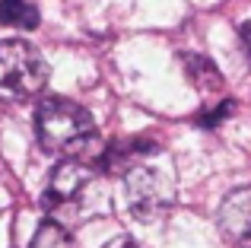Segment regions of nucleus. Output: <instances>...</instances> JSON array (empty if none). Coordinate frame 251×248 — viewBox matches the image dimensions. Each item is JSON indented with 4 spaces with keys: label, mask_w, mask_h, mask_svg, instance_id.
I'll list each match as a JSON object with an SVG mask.
<instances>
[{
    "label": "nucleus",
    "mask_w": 251,
    "mask_h": 248,
    "mask_svg": "<svg viewBox=\"0 0 251 248\" xmlns=\"http://www.w3.org/2000/svg\"><path fill=\"white\" fill-rule=\"evenodd\" d=\"M184 70H188V80L194 83L203 93H220L223 89V76L216 70V64L203 54H184Z\"/></svg>",
    "instance_id": "0eeeda50"
},
{
    "label": "nucleus",
    "mask_w": 251,
    "mask_h": 248,
    "mask_svg": "<svg viewBox=\"0 0 251 248\" xmlns=\"http://www.w3.org/2000/svg\"><path fill=\"white\" fill-rule=\"evenodd\" d=\"M229 115H232V102H223V105H216V112L213 115H203L201 118V124H216V121H223V118H229Z\"/></svg>",
    "instance_id": "9d476101"
},
{
    "label": "nucleus",
    "mask_w": 251,
    "mask_h": 248,
    "mask_svg": "<svg viewBox=\"0 0 251 248\" xmlns=\"http://www.w3.org/2000/svg\"><path fill=\"white\" fill-rule=\"evenodd\" d=\"M235 248H251V236H248V239H242V242L235 245Z\"/></svg>",
    "instance_id": "ddd939ff"
},
{
    "label": "nucleus",
    "mask_w": 251,
    "mask_h": 248,
    "mask_svg": "<svg viewBox=\"0 0 251 248\" xmlns=\"http://www.w3.org/2000/svg\"><path fill=\"white\" fill-rule=\"evenodd\" d=\"M29 248H74V239H70V232L64 229L57 220H45L35 229Z\"/></svg>",
    "instance_id": "1a4fd4ad"
},
{
    "label": "nucleus",
    "mask_w": 251,
    "mask_h": 248,
    "mask_svg": "<svg viewBox=\"0 0 251 248\" xmlns=\"http://www.w3.org/2000/svg\"><path fill=\"white\" fill-rule=\"evenodd\" d=\"M92 181H96V172H92L86 162L76 159H64L61 166L51 172V181L45 188V207L51 213H64V210H74L76 204L89 194Z\"/></svg>",
    "instance_id": "20e7f679"
},
{
    "label": "nucleus",
    "mask_w": 251,
    "mask_h": 248,
    "mask_svg": "<svg viewBox=\"0 0 251 248\" xmlns=\"http://www.w3.org/2000/svg\"><path fill=\"white\" fill-rule=\"evenodd\" d=\"M156 143L153 140H143V137H130V140H121L115 143V147H108L102 153V166L108 169V172H127V169H134L137 162H147L150 156L156 153Z\"/></svg>",
    "instance_id": "423d86ee"
},
{
    "label": "nucleus",
    "mask_w": 251,
    "mask_h": 248,
    "mask_svg": "<svg viewBox=\"0 0 251 248\" xmlns=\"http://www.w3.org/2000/svg\"><path fill=\"white\" fill-rule=\"evenodd\" d=\"M124 207L134 220L140 223H156L175 207V175L162 166H153V162H137L134 169L124 172Z\"/></svg>",
    "instance_id": "f03ea898"
},
{
    "label": "nucleus",
    "mask_w": 251,
    "mask_h": 248,
    "mask_svg": "<svg viewBox=\"0 0 251 248\" xmlns=\"http://www.w3.org/2000/svg\"><path fill=\"white\" fill-rule=\"evenodd\" d=\"M35 134L48 153L67 156L76 162H86L89 156H96V149L102 153L96 121L74 99H61V96L45 99L35 112Z\"/></svg>",
    "instance_id": "f257e3e1"
},
{
    "label": "nucleus",
    "mask_w": 251,
    "mask_h": 248,
    "mask_svg": "<svg viewBox=\"0 0 251 248\" xmlns=\"http://www.w3.org/2000/svg\"><path fill=\"white\" fill-rule=\"evenodd\" d=\"M48 83V64L23 38L0 42V102H25Z\"/></svg>",
    "instance_id": "7ed1b4c3"
},
{
    "label": "nucleus",
    "mask_w": 251,
    "mask_h": 248,
    "mask_svg": "<svg viewBox=\"0 0 251 248\" xmlns=\"http://www.w3.org/2000/svg\"><path fill=\"white\" fill-rule=\"evenodd\" d=\"M0 23L13 25V29H35L38 10L25 0H0Z\"/></svg>",
    "instance_id": "6e6552de"
},
{
    "label": "nucleus",
    "mask_w": 251,
    "mask_h": 248,
    "mask_svg": "<svg viewBox=\"0 0 251 248\" xmlns=\"http://www.w3.org/2000/svg\"><path fill=\"white\" fill-rule=\"evenodd\" d=\"M216 226L226 239H235V242L251 236V188H235L223 198L216 210Z\"/></svg>",
    "instance_id": "39448f33"
},
{
    "label": "nucleus",
    "mask_w": 251,
    "mask_h": 248,
    "mask_svg": "<svg viewBox=\"0 0 251 248\" xmlns=\"http://www.w3.org/2000/svg\"><path fill=\"white\" fill-rule=\"evenodd\" d=\"M102 248H143V245L134 242L130 236H118V239H111V242H105Z\"/></svg>",
    "instance_id": "9b49d317"
},
{
    "label": "nucleus",
    "mask_w": 251,
    "mask_h": 248,
    "mask_svg": "<svg viewBox=\"0 0 251 248\" xmlns=\"http://www.w3.org/2000/svg\"><path fill=\"white\" fill-rule=\"evenodd\" d=\"M242 42H245V51H248V61H251V23L242 25Z\"/></svg>",
    "instance_id": "f8f14e48"
}]
</instances>
